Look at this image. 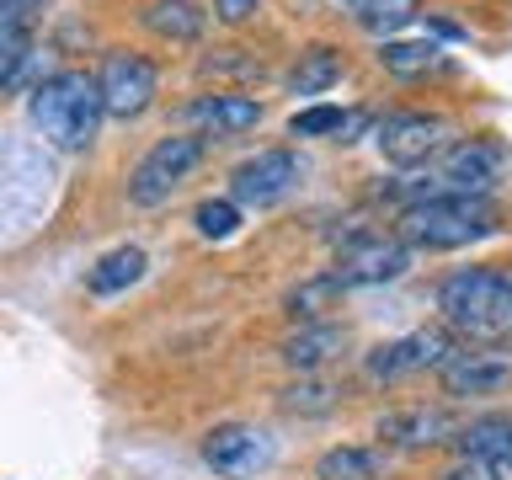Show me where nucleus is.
<instances>
[{
  "instance_id": "obj_1",
  "label": "nucleus",
  "mask_w": 512,
  "mask_h": 480,
  "mask_svg": "<svg viewBox=\"0 0 512 480\" xmlns=\"http://www.w3.org/2000/svg\"><path fill=\"white\" fill-rule=\"evenodd\" d=\"M443 326L470 336L480 347H496L512 336V272L502 267H459L438 283Z\"/></svg>"
},
{
  "instance_id": "obj_2",
  "label": "nucleus",
  "mask_w": 512,
  "mask_h": 480,
  "mask_svg": "<svg viewBox=\"0 0 512 480\" xmlns=\"http://www.w3.org/2000/svg\"><path fill=\"white\" fill-rule=\"evenodd\" d=\"M107 107L102 91H96V75L86 70H59L54 80H43L38 91L27 96V123L54 144V150H91L96 128H102Z\"/></svg>"
},
{
  "instance_id": "obj_3",
  "label": "nucleus",
  "mask_w": 512,
  "mask_h": 480,
  "mask_svg": "<svg viewBox=\"0 0 512 480\" xmlns=\"http://www.w3.org/2000/svg\"><path fill=\"white\" fill-rule=\"evenodd\" d=\"M502 230V214H496L491 198H427V203H411L400 208L395 219V235L406 240L411 251H459V246H475Z\"/></svg>"
},
{
  "instance_id": "obj_4",
  "label": "nucleus",
  "mask_w": 512,
  "mask_h": 480,
  "mask_svg": "<svg viewBox=\"0 0 512 480\" xmlns=\"http://www.w3.org/2000/svg\"><path fill=\"white\" fill-rule=\"evenodd\" d=\"M203 155H208V139L203 134H166V139H155L150 155L128 171V203H134V208L171 203V192L203 166Z\"/></svg>"
},
{
  "instance_id": "obj_5",
  "label": "nucleus",
  "mask_w": 512,
  "mask_h": 480,
  "mask_svg": "<svg viewBox=\"0 0 512 480\" xmlns=\"http://www.w3.org/2000/svg\"><path fill=\"white\" fill-rule=\"evenodd\" d=\"M96 91H102V107L107 118H123L134 123L144 112L155 107L160 96V70L144 54H128V48H112L102 59V70H96Z\"/></svg>"
},
{
  "instance_id": "obj_6",
  "label": "nucleus",
  "mask_w": 512,
  "mask_h": 480,
  "mask_svg": "<svg viewBox=\"0 0 512 480\" xmlns=\"http://www.w3.org/2000/svg\"><path fill=\"white\" fill-rule=\"evenodd\" d=\"M454 139V123L438 118V112H390L384 123H374V144L390 166L411 171V166H427L432 155L448 150Z\"/></svg>"
},
{
  "instance_id": "obj_7",
  "label": "nucleus",
  "mask_w": 512,
  "mask_h": 480,
  "mask_svg": "<svg viewBox=\"0 0 512 480\" xmlns=\"http://www.w3.org/2000/svg\"><path fill=\"white\" fill-rule=\"evenodd\" d=\"M454 352L459 347H454V336H448V326H422L411 336H395V342H379L363 358V374L374 384H395L406 374H422V368H443Z\"/></svg>"
},
{
  "instance_id": "obj_8",
  "label": "nucleus",
  "mask_w": 512,
  "mask_h": 480,
  "mask_svg": "<svg viewBox=\"0 0 512 480\" xmlns=\"http://www.w3.org/2000/svg\"><path fill=\"white\" fill-rule=\"evenodd\" d=\"M203 464L214 475H224V480H246V475H262L267 464H272V432H262V427H251V422H219V427H208L203 432Z\"/></svg>"
},
{
  "instance_id": "obj_9",
  "label": "nucleus",
  "mask_w": 512,
  "mask_h": 480,
  "mask_svg": "<svg viewBox=\"0 0 512 480\" xmlns=\"http://www.w3.org/2000/svg\"><path fill=\"white\" fill-rule=\"evenodd\" d=\"M512 166V155H507V144L502 139H454L443 150V187L448 192H459V198H491V187L507 176Z\"/></svg>"
},
{
  "instance_id": "obj_10",
  "label": "nucleus",
  "mask_w": 512,
  "mask_h": 480,
  "mask_svg": "<svg viewBox=\"0 0 512 480\" xmlns=\"http://www.w3.org/2000/svg\"><path fill=\"white\" fill-rule=\"evenodd\" d=\"M411 272V246L400 235H358L347 240V251L336 256V283L342 288H374L395 283Z\"/></svg>"
},
{
  "instance_id": "obj_11",
  "label": "nucleus",
  "mask_w": 512,
  "mask_h": 480,
  "mask_svg": "<svg viewBox=\"0 0 512 480\" xmlns=\"http://www.w3.org/2000/svg\"><path fill=\"white\" fill-rule=\"evenodd\" d=\"M299 171L304 166H299L294 150H262V155L240 160L230 171V198L240 208H272L299 187Z\"/></svg>"
},
{
  "instance_id": "obj_12",
  "label": "nucleus",
  "mask_w": 512,
  "mask_h": 480,
  "mask_svg": "<svg viewBox=\"0 0 512 480\" xmlns=\"http://www.w3.org/2000/svg\"><path fill=\"white\" fill-rule=\"evenodd\" d=\"M262 118H267V107L256 96H240V91H208V96H192L182 107V123H192V134H203V139L246 134Z\"/></svg>"
},
{
  "instance_id": "obj_13",
  "label": "nucleus",
  "mask_w": 512,
  "mask_h": 480,
  "mask_svg": "<svg viewBox=\"0 0 512 480\" xmlns=\"http://www.w3.org/2000/svg\"><path fill=\"white\" fill-rule=\"evenodd\" d=\"M374 432H379L384 448H438V443L454 438L459 427L443 406H395L374 422Z\"/></svg>"
},
{
  "instance_id": "obj_14",
  "label": "nucleus",
  "mask_w": 512,
  "mask_h": 480,
  "mask_svg": "<svg viewBox=\"0 0 512 480\" xmlns=\"http://www.w3.org/2000/svg\"><path fill=\"white\" fill-rule=\"evenodd\" d=\"M438 374H443V390L454 400H470V395H502L512 384V363L480 347V352H454Z\"/></svg>"
},
{
  "instance_id": "obj_15",
  "label": "nucleus",
  "mask_w": 512,
  "mask_h": 480,
  "mask_svg": "<svg viewBox=\"0 0 512 480\" xmlns=\"http://www.w3.org/2000/svg\"><path fill=\"white\" fill-rule=\"evenodd\" d=\"M347 347V326H336V320H304L294 336H283V363L294 368V374H315L320 363L342 358Z\"/></svg>"
},
{
  "instance_id": "obj_16",
  "label": "nucleus",
  "mask_w": 512,
  "mask_h": 480,
  "mask_svg": "<svg viewBox=\"0 0 512 480\" xmlns=\"http://www.w3.org/2000/svg\"><path fill=\"white\" fill-rule=\"evenodd\" d=\"M144 267H150L144 246H112L107 256H96V267L86 272V294H96V299L123 294V288H134L144 278Z\"/></svg>"
},
{
  "instance_id": "obj_17",
  "label": "nucleus",
  "mask_w": 512,
  "mask_h": 480,
  "mask_svg": "<svg viewBox=\"0 0 512 480\" xmlns=\"http://www.w3.org/2000/svg\"><path fill=\"white\" fill-rule=\"evenodd\" d=\"M139 22L150 27L155 38H166V43H198L208 32V11L198 6V0H155Z\"/></svg>"
},
{
  "instance_id": "obj_18",
  "label": "nucleus",
  "mask_w": 512,
  "mask_h": 480,
  "mask_svg": "<svg viewBox=\"0 0 512 480\" xmlns=\"http://www.w3.org/2000/svg\"><path fill=\"white\" fill-rule=\"evenodd\" d=\"M459 459H507L512 464V416H480V422H464L454 438Z\"/></svg>"
},
{
  "instance_id": "obj_19",
  "label": "nucleus",
  "mask_w": 512,
  "mask_h": 480,
  "mask_svg": "<svg viewBox=\"0 0 512 480\" xmlns=\"http://www.w3.org/2000/svg\"><path fill=\"white\" fill-rule=\"evenodd\" d=\"M379 70H390L395 80H422L432 70H443V48L432 38H390L379 43Z\"/></svg>"
},
{
  "instance_id": "obj_20",
  "label": "nucleus",
  "mask_w": 512,
  "mask_h": 480,
  "mask_svg": "<svg viewBox=\"0 0 512 480\" xmlns=\"http://www.w3.org/2000/svg\"><path fill=\"white\" fill-rule=\"evenodd\" d=\"M368 128V112H352V107H304L288 118V134L294 139H320V134H336V144H352V134Z\"/></svg>"
},
{
  "instance_id": "obj_21",
  "label": "nucleus",
  "mask_w": 512,
  "mask_h": 480,
  "mask_svg": "<svg viewBox=\"0 0 512 480\" xmlns=\"http://www.w3.org/2000/svg\"><path fill=\"white\" fill-rule=\"evenodd\" d=\"M379 470H384V448H363V443L326 448L315 459V480H379Z\"/></svg>"
},
{
  "instance_id": "obj_22",
  "label": "nucleus",
  "mask_w": 512,
  "mask_h": 480,
  "mask_svg": "<svg viewBox=\"0 0 512 480\" xmlns=\"http://www.w3.org/2000/svg\"><path fill=\"white\" fill-rule=\"evenodd\" d=\"M336 80H342V54L326 43H315V48H304L299 64H294V75H288V91L294 96H320V91H331Z\"/></svg>"
},
{
  "instance_id": "obj_23",
  "label": "nucleus",
  "mask_w": 512,
  "mask_h": 480,
  "mask_svg": "<svg viewBox=\"0 0 512 480\" xmlns=\"http://www.w3.org/2000/svg\"><path fill=\"white\" fill-rule=\"evenodd\" d=\"M352 16H358V27L368 32V38L390 43L400 27H411L416 16H422V0H363Z\"/></svg>"
},
{
  "instance_id": "obj_24",
  "label": "nucleus",
  "mask_w": 512,
  "mask_h": 480,
  "mask_svg": "<svg viewBox=\"0 0 512 480\" xmlns=\"http://www.w3.org/2000/svg\"><path fill=\"white\" fill-rule=\"evenodd\" d=\"M336 400H342V390H336L331 379L299 374V384H288V390L278 395V406L288 416H326V411H336Z\"/></svg>"
},
{
  "instance_id": "obj_25",
  "label": "nucleus",
  "mask_w": 512,
  "mask_h": 480,
  "mask_svg": "<svg viewBox=\"0 0 512 480\" xmlns=\"http://www.w3.org/2000/svg\"><path fill=\"white\" fill-rule=\"evenodd\" d=\"M59 70H54V59H48V48H22V59H16L11 64V75H6V86H0V91H16V96H32V91H38L43 86V80H54Z\"/></svg>"
},
{
  "instance_id": "obj_26",
  "label": "nucleus",
  "mask_w": 512,
  "mask_h": 480,
  "mask_svg": "<svg viewBox=\"0 0 512 480\" xmlns=\"http://www.w3.org/2000/svg\"><path fill=\"white\" fill-rule=\"evenodd\" d=\"M336 294H347L342 283H336V272H326V278H310V283H299L294 294H288V315H299V320H315L320 310H331Z\"/></svg>"
},
{
  "instance_id": "obj_27",
  "label": "nucleus",
  "mask_w": 512,
  "mask_h": 480,
  "mask_svg": "<svg viewBox=\"0 0 512 480\" xmlns=\"http://www.w3.org/2000/svg\"><path fill=\"white\" fill-rule=\"evenodd\" d=\"M192 224H198L203 240H230L240 230V203L235 198H203L198 214H192Z\"/></svg>"
},
{
  "instance_id": "obj_28",
  "label": "nucleus",
  "mask_w": 512,
  "mask_h": 480,
  "mask_svg": "<svg viewBox=\"0 0 512 480\" xmlns=\"http://www.w3.org/2000/svg\"><path fill=\"white\" fill-rule=\"evenodd\" d=\"M203 75H246V80H262V59H251L246 48H214L203 59Z\"/></svg>"
},
{
  "instance_id": "obj_29",
  "label": "nucleus",
  "mask_w": 512,
  "mask_h": 480,
  "mask_svg": "<svg viewBox=\"0 0 512 480\" xmlns=\"http://www.w3.org/2000/svg\"><path fill=\"white\" fill-rule=\"evenodd\" d=\"M438 480H512V464L507 459H459Z\"/></svg>"
},
{
  "instance_id": "obj_30",
  "label": "nucleus",
  "mask_w": 512,
  "mask_h": 480,
  "mask_svg": "<svg viewBox=\"0 0 512 480\" xmlns=\"http://www.w3.org/2000/svg\"><path fill=\"white\" fill-rule=\"evenodd\" d=\"M32 38L22 27H0V86H6V75H11V64L22 59V48H27Z\"/></svg>"
},
{
  "instance_id": "obj_31",
  "label": "nucleus",
  "mask_w": 512,
  "mask_h": 480,
  "mask_svg": "<svg viewBox=\"0 0 512 480\" xmlns=\"http://www.w3.org/2000/svg\"><path fill=\"white\" fill-rule=\"evenodd\" d=\"M43 11V0H0V27H22L27 32V22Z\"/></svg>"
},
{
  "instance_id": "obj_32",
  "label": "nucleus",
  "mask_w": 512,
  "mask_h": 480,
  "mask_svg": "<svg viewBox=\"0 0 512 480\" xmlns=\"http://www.w3.org/2000/svg\"><path fill=\"white\" fill-rule=\"evenodd\" d=\"M256 11H262V0H214V16H219V22H230V27L251 22Z\"/></svg>"
},
{
  "instance_id": "obj_33",
  "label": "nucleus",
  "mask_w": 512,
  "mask_h": 480,
  "mask_svg": "<svg viewBox=\"0 0 512 480\" xmlns=\"http://www.w3.org/2000/svg\"><path fill=\"white\" fill-rule=\"evenodd\" d=\"M331 6H336V11H358L363 0H331Z\"/></svg>"
}]
</instances>
